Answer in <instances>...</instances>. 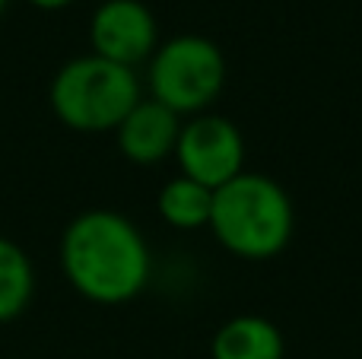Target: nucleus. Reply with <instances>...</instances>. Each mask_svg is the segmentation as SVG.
I'll list each match as a JSON object with an SVG mask.
<instances>
[{
    "label": "nucleus",
    "instance_id": "3",
    "mask_svg": "<svg viewBox=\"0 0 362 359\" xmlns=\"http://www.w3.org/2000/svg\"><path fill=\"white\" fill-rule=\"evenodd\" d=\"M140 99L144 83L137 70L112 64L93 51L67 61L48 86L54 118L76 134H115Z\"/></svg>",
    "mask_w": 362,
    "mask_h": 359
},
{
    "label": "nucleus",
    "instance_id": "1",
    "mask_svg": "<svg viewBox=\"0 0 362 359\" xmlns=\"http://www.w3.org/2000/svg\"><path fill=\"white\" fill-rule=\"evenodd\" d=\"M64 280L95 305H124L146 290L153 254L137 223L118 210H83L61 235Z\"/></svg>",
    "mask_w": 362,
    "mask_h": 359
},
{
    "label": "nucleus",
    "instance_id": "10",
    "mask_svg": "<svg viewBox=\"0 0 362 359\" xmlns=\"http://www.w3.org/2000/svg\"><path fill=\"white\" fill-rule=\"evenodd\" d=\"M35 296V264L29 252L0 235V324H10L32 305Z\"/></svg>",
    "mask_w": 362,
    "mask_h": 359
},
{
    "label": "nucleus",
    "instance_id": "12",
    "mask_svg": "<svg viewBox=\"0 0 362 359\" xmlns=\"http://www.w3.org/2000/svg\"><path fill=\"white\" fill-rule=\"evenodd\" d=\"M6 6H10V0H0V16L6 13Z\"/></svg>",
    "mask_w": 362,
    "mask_h": 359
},
{
    "label": "nucleus",
    "instance_id": "6",
    "mask_svg": "<svg viewBox=\"0 0 362 359\" xmlns=\"http://www.w3.org/2000/svg\"><path fill=\"white\" fill-rule=\"evenodd\" d=\"M89 48L112 64L137 70L159 48V25L144 0H102L89 16Z\"/></svg>",
    "mask_w": 362,
    "mask_h": 359
},
{
    "label": "nucleus",
    "instance_id": "5",
    "mask_svg": "<svg viewBox=\"0 0 362 359\" xmlns=\"http://www.w3.org/2000/svg\"><path fill=\"white\" fill-rule=\"evenodd\" d=\"M172 159L178 163V175L216 191L245 172V137L226 114H194L181 121Z\"/></svg>",
    "mask_w": 362,
    "mask_h": 359
},
{
    "label": "nucleus",
    "instance_id": "9",
    "mask_svg": "<svg viewBox=\"0 0 362 359\" xmlns=\"http://www.w3.org/2000/svg\"><path fill=\"white\" fill-rule=\"evenodd\" d=\"M156 210L165 226L178 229V233L206 229L210 226V213H213V191L204 188L200 182L175 175L159 188Z\"/></svg>",
    "mask_w": 362,
    "mask_h": 359
},
{
    "label": "nucleus",
    "instance_id": "2",
    "mask_svg": "<svg viewBox=\"0 0 362 359\" xmlns=\"http://www.w3.org/2000/svg\"><path fill=\"white\" fill-rule=\"evenodd\" d=\"M210 229L229 254L242 261H270L286 252L296 233L289 191L261 172H242L213 191Z\"/></svg>",
    "mask_w": 362,
    "mask_h": 359
},
{
    "label": "nucleus",
    "instance_id": "11",
    "mask_svg": "<svg viewBox=\"0 0 362 359\" xmlns=\"http://www.w3.org/2000/svg\"><path fill=\"white\" fill-rule=\"evenodd\" d=\"M29 6H35V10H45V13H54V10H64V6H70L74 0H25Z\"/></svg>",
    "mask_w": 362,
    "mask_h": 359
},
{
    "label": "nucleus",
    "instance_id": "7",
    "mask_svg": "<svg viewBox=\"0 0 362 359\" xmlns=\"http://www.w3.org/2000/svg\"><path fill=\"white\" fill-rule=\"evenodd\" d=\"M181 118L156 99H140L118 124L115 140L127 163L134 165H159L175 156Z\"/></svg>",
    "mask_w": 362,
    "mask_h": 359
},
{
    "label": "nucleus",
    "instance_id": "4",
    "mask_svg": "<svg viewBox=\"0 0 362 359\" xmlns=\"http://www.w3.org/2000/svg\"><path fill=\"white\" fill-rule=\"evenodd\" d=\"M226 54L206 35H175L159 42L146 61V89L150 99L163 102L178 118L210 112L226 86Z\"/></svg>",
    "mask_w": 362,
    "mask_h": 359
},
{
    "label": "nucleus",
    "instance_id": "8",
    "mask_svg": "<svg viewBox=\"0 0 362 359\" xmlns=\"http://www.w3.org/2000/svg\"><path fill=\"white\" fill-rule=\"evenodd\" d=\"M213 359H286V337L264 315H235L210 341Z\"/></svg>",
    "mask_w": 362,
    "mask_h": 359
}]
</instances>
